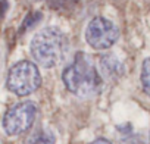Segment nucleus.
Returning <instances> with one entry per match:
<instances>
[{"label":"nucleus","mask_w":150,"mask_h":144,"mask_svg":"<svg viewBox=\"0 0 150 144\" xmlns=\"http://www.w3.org/2000/svg\"><path fill=\"white\" fill-rule=\"evenodd\" d=\"M38 107L34 102H21L11 107L3 116V129L8 135H21L27 132L37 116Z\"/></svg>","instance_id":"nucleus-4"},{"label":"nucleus","mask_w":150,"mask_h":144,"mask_svg":"<svg viewBox=\"0 0 150 144\" xmlns=\"http://www.w3.org/2000/svg\"><path fill=\"white\" fill-rule=\"evenodd\" d=\"M30 52L35 63L44 68H54L62 63L69 52V41L66 34L57 27H47L40 30L30 43Z\"/></svg>","instance_id":"nucleus-2"},{"label":"nucleus","mask_w":150,"mask_h":144,"mask_svg":"<svg viewBox=\"0 0 150 144\" xmlns=\"http://www.w3.org/2000/svg\"><path fill=\"white\" fill-rule=\"evenodd\" d=\"M140 81H141V85H143L144 93L150 97V57H147L143 62L141 74H140Z\"/></svg>","instance_id":"nucleus-8"},{"label":"nucleus","mask_w":150,"mask_h":144,"mask_svg":"<svg viewBox=\"0 0 150 144\" xmlns=\"http://www.w3.org/2000/svg\"><path fill=\"white\" fill-rule=\"evenodd\" d=\"M54 143H56L54 134L44 128H38L33 131L24 141V144H54Z\"/></svg>","instance_id":"nucleus-7"},{"label":"nucleus","mask_w":150,"mask_h":144,"mask_svg":"<svg viewBox=\"0 0 150 144\" xmlns=\"http://www.w3.org/2000/svg\"><path fill=\"white\" fill-rule=\"evenodd\" d=\"M100 72H102V77L108 81H116L124 75V65L121 63V60L112 54V53H105L100 57Z\"/></svg>","instance_id":"nucleus-6"},{"label":"nucleus","mask_w":150,"mask_h":144,"mask_svg":"<svg viewBox=\"0 0 150 144\" xmlns=\"http://www.w3.org/2000/svg\"><path fill=\"white\" fill-rule=\"evenodd\" d=\"M77 2L78 0H49V5L53 9H65L77 5Z\"/></svg>","instance_id":"nucleus-10"},{"label":"nucleus","mask_w":150,"mask_h":144,"mask_svg":"<svg viewBox=\"0 0 150 144\" xmlns=\"http://www.w3.org/2000/svg\"><path fill=\"white\" fill-rule=\"evenodd\" d=\"M119 37L118 27L108 18H93L86 30V41L94 50H106L112 47Z\"/></svg>","instance_id":"nucleus-5"},{"label":"nucleus","mask_w":150,"mask_h":144,"mask_svg":"<svg viewBox=\"0 0 150 144\" xmlns=\"http://www.w3.org/2000/svg\"><path fill=\"white\" fill-rule=\"evenodd\" d=\"M6 85L16 96H30L41 85L40 71L33 62L19 60L9 69Z\"/></svg>","instance_id":"nucleus-3"},{"label":"nucleus","mask_w":150,"mask_h":144,"mask_svg":"<svg viewBox=\"0 0 150 144\" xmlns=\"http://www.w3.org/2000/svg\"><path fill=\"white\" fill-rule=\"evenodd\" d=\"M90 144H113V143H110V141L106 140V138H97V140H94V141L90 143Z\"/></svg>","instance_id":"nucleus-11"},{"label":"nucleus","mask_w":150,"mask_h":144,"mask_svg":"<svg viewBox=\"0 0 150 144\" xmlns=\"http://www.w3.org/2000/svg\"><path fill=\"white\" fill-rule=\"evenodd\" d=\"M62 80L69 93L84 99L96 96L103 85L102 75L84 52H78L74 56L72 63L63 69Z\"/></svg>","instance_id":"nucleus-1"},{"label":"nucleus","mask_w":150,"mask_h":144,"mask_svg":"<svg viewBox=\"0 0 150 144\" xmlns=\"http://www.w3.org/2000/svg\"><path fill=\"white\" fill-rule=\"evenodd\" d=\"M40 19H41V13H40V12H33V13H30V15L25 18V21H24V24H22V27H21V31H27L28 28L34 27Z\"/></svg>","instance_id":"nucleus-9"}]
</instances>
